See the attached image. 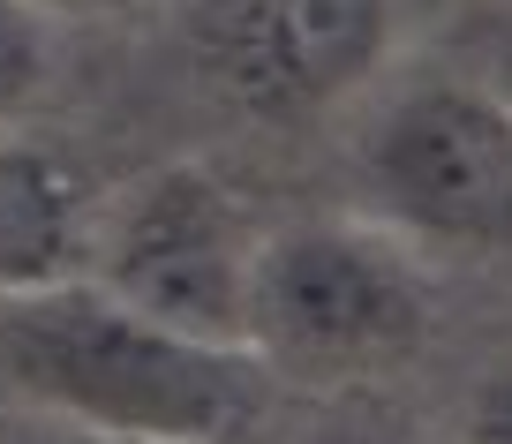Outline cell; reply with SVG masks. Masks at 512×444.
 <instances>
[{"label":"cell","mask_w":512,"mask_h":444,"mask_svg":"<svg viewBox=\"0 0 512 444\" xmlns=\"http://www.w3.org/2000/svg\"><path fill=\"white\" fill-rule=\"evenodd\" d=\"M0 377L23 407L166 444H226L264 414L272 369L249 347L166 332L98 279H61L0 302Z\"/></svg>","instance_id":"6da1fadb"},{"label":"cell","mask_w":512,"mask_h":444,"mask_svg":"<svg viewBox=\"0 0 512 444\" xmlns=\"http://www.w3.org/2000/svg\"><path fill=\"white\" fill-rule=\"evenodd\" d=\"M437 294L415 249L369 219H302L256 241L249 354L287 377H377L422 354Z\"/></svg>","instance_id":"7a4b0ae2"},{"label":"cell","mask_w":512,"mask_h":444,"mask_svg":"<svg viewBox=\"0 0 512 444\" xmlns=\"http://www.w3.org/2000/svg\"><path fill=\"white\" fill-rule=\"evenodd\" d=\"M362 181L392 234L512 256V113L467 68L407 76L369 113Z\"/></svg>","instance_id":"3957f363"},{"label":"cell","mask_w":512,"mask_h":444,"mask_svg":"<svg viewBox=\"0 0 512 444\" xmlns=\"http://www.w3.org/2000/svg\"><path fill=\"white\" fill-rule=\"evenodd\" d=\"M256 219L219 174L204 166H151L106 226L91 234L98 286L113 302L159 317L166 332L249 347V271H256Z\"/></svg>","instance_id":"277c9868"},{"label":"cell","mask_w":512,"mask_h":444,"mask_svg":"<svg viewBox=\"0 0 512 444\" xmlns=\"http://www.w3.org/2000/svg\"><path fill=\"white\" fill-rule=\"evenodd\" d=\"M181 38L226 106L287 128L332 113L384 68L392 0H196Z\"/></svg>","instance_id":"5b68a950"},{"label":"cell","mask_w":512,"mask_h":444,"mask_svg":"<svg viewBox=\"0 0 512 444\" xmlns=\"http://www.w3.org/2000/svg\"><path fill=\"white\" fill-rule=\"evenodd\" d=\"M91 234V189L76 166L53 143L0 136V302L76 279Z\"/></svg>","instance_id":"8992f818"},{"label":"cell","mask_w":512,"mask_h":444,"mask_svg":"<svg viewBox=\"0 0 512 444\" xmlns=\"http://www.w3.org/2000/svg\"><path fill=\"white\" fill-rule=\"evenodd\" d=\"M46 76H53L46 8H31V0H0V136L38 106Z\"/></svg>","instance_id":"52a82bcc"},{"label":"cell","mask_w":512,"mask_h":444,"mask_svg":"<svg viewBox=\"0 0 512 444\" xmlns=\"http://www.w3.org/2000/svg\"><path fill=\"white\" fill-rule=\"evenodd\" d=\"M467 46V76L482 83V91L497 98V106L512 113V8H490V16H475L460 31Z\"/></svg>","instance_id":"ba28073f"},{"label":"cell","mask_w":512,"mask_h":444,"mask_svg":"<svg viewBox=\"0 0 512 444\" xmlns=\"http://www.w3.org/2000/svg\"><path fill=\"white\" fill-rule=\"evenodd\" d=\"M460 444H512V362L482 369L460 399Z\"/></svg>","instance_id":"9c48e42d"},{"label":"cell","mask_w":512,"mask_h":444,"mask_svg":"<svg viewBox=\"0 0 512 444\" xmlns=\"http://www.w3.org/2000/svg\"><path fill=\"white\" fill-rule=\"evenodd\" d=\"M0 444H166V437H128V429H91L61 414H0Z\"/></svg>","instance_id":"30bf717a"},{"label":"cell","mask_w":512,"mask_h":444,"mask_svg":"<svg viewBox=\"0 0 512 444\" xmlns=\"http://www.w3.org/2000/svg\"><path fill=\"white\" fill-rule=\"evenodd\" d=\"M46 16H121V8H144V0H31Z\"/></svg>","instance_id":"8fae6325"}]
</instances>
